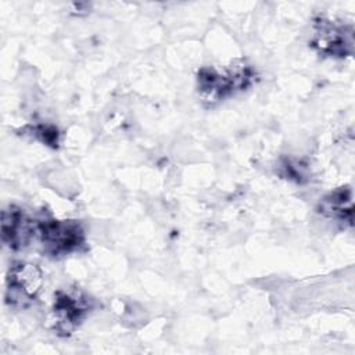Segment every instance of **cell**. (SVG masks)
Wrapping results in <instances>:
<instances>
[{
  "label": "cell",
  "instance_id": "obj_4",
  "mask_svg": "<svg viewBox=\"0 0 355 355\" xmlns=\"http://www.w3.org/2000/svg\"><path fill=\"white\" fill-rule=\"evenodd\" d=\"M36 220L29 219L18 207L10 205L1 212V241L11 250H19L35 239Z\"/></svg>",
  "mask_w": 355,
  "mask_h": 355
},
{
  "label": "cell",
  "instance_id": "obj_7",
  "mask_svg": "<svg viewBox=\"0 0 355 355\" xmlns=\"http://www.w3.org/2000/svg\"><path fill=\"white\" fill-rule=\"evenodd\" d=\"M32 135H35L37 139H40L43 143L46 144H57L58 140V133L54 128H50V126H43V125H39V126H35L32 128Z\"/></svg>",
  "mask_w": 355,
  "mask_h": 355
},
{
  "label": "cell",
  "instance_id": "obj_6",
  "mask_svg": "<svg viewBox=\"0 0 355 355\" xmlns=\"http://www.w3.org/2000/svg\"><path fill=\"white\" fill-rule=\"evenodd\" d=\"M312 46L322 54L327 55H344L345 49L351 46L344 35V29L331 25L330 22L320 21L316 26Z\"/></svg>",
  "mask_w": 355,
  "mask_h": 355
},
{
  "label": "cell",
  "instance_id": "obj_3",
  "mask_svg": "<svg viewBox=\"0 0 355 355\" xmlns=\"http://www.w3.org/2000/svg\"><path fill=\"white\" fill-rule=\"evenodd\" d=\"M43 286L42 270L29 262H15L7 275L6 301L11 305L25 306L32 302Z\"/></svg>",
  "mask_w": 355,
  "mask_h": 355
},
{
  "label": "cell",
  "instance_id": "obj_5",
  "mask_svg": "<svg viewBox=\"0 0 355 355\" xmlns=\"http://www.w3.org/2000/svg\"><path fill=\"white\" fill-rule=\"evenodd\" d=\"M87 308L89 305L85 300L68 293H57L51 309L55 331L64 336L71 334L87 312Z\"/></svg>",
  "mask_w": 355,
  "mask_h": 355
},
{
  "label": "cell",
  "instance_id": "obj_1",
  "mask_svg": "<svg viewBox=\"0 0 355 355\" xmlns=\"http://www.w3.org/2000/svg\"><path fill=\"white\" fill-rule=\"evenodd\" d=\"M252 68L243 60H236L223 69L201 68L197 75V87L202 101L214 104L236 90H244L252 83Z\"/></svg>",
  "mask_w": 355,
  "mask_h": 355
},
{
  "label": "cell",
  "instance_id": "obj_2",
  "mask_svg": "<svg viewBox=\"0 0 355 355\" xmlns=\"http://www.w3.org/2000/svg\"><path fill=\"white\" fill-rule=\"evenodd\" d=\"M35 237L39 239L44 252L54 257L67 255L85 243V232L76 220H36Z\"/></svg>",
  "mask_w": 355,
  "mask_h": 355
}]
</instances>
